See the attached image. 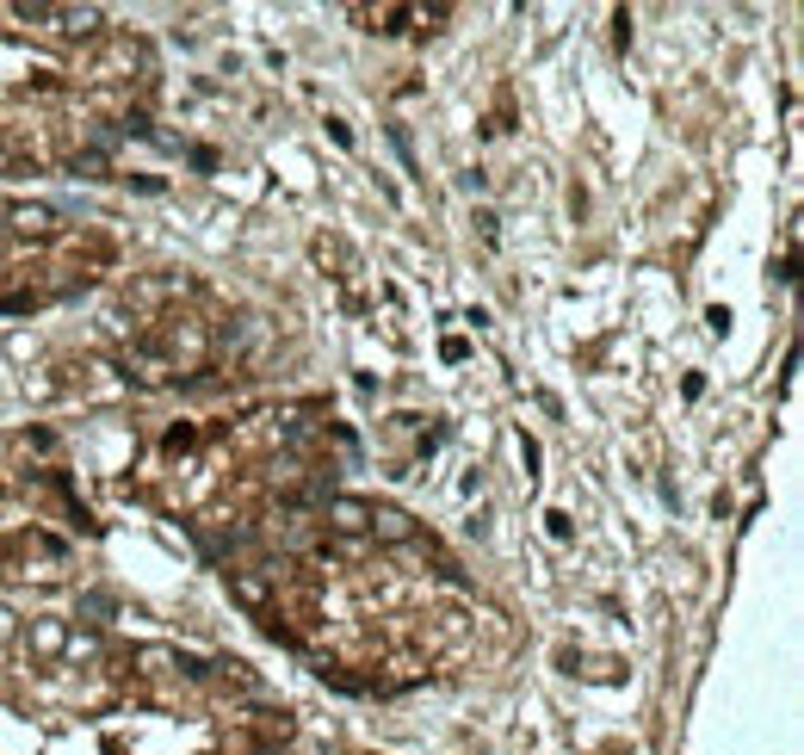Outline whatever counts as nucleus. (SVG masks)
I'll list each match as a JSON object with an SVG mask.
<instances>
[{
	"label": "nucleus",
	"mask_w": 804,
	"mask_h": 755,
	"mask_svg": "<svg viewBox=\"0 0 804 755\" xmlns=\"http://www.w3.org/2000/svg\"><path fill=\"white\" fill-rule=\"evenodd\" d=\"M19 19H50L63 38H99V25H106L99 7H19Z\"/></svg>",
	"instance_id": "obj_1"
},
{
	"label": "nucleus",
	"mask_w": 804,
	"mask_h": 755,
	"mask_svg": "<svg viewBox=\"0 0 804 755\" xmlns=\"http://www.w3.org/2000/svg\"><path fill=\"white\" fill-rule=\"evenodd\" d=\"M322 520H329L334 539H365V527H372V502H360V496H329V502H322Z\"/></svg>",
	"instance_id": "obj_2"
},
{
	"label": "nucleus",
	"mask_w": 804,
	"mask_h": 755,
	"mask_svg": "<svg viewBox=\"0 0 804 755\" xmlns=\"http://www.w3.org/2000/svg\"><path fill=\"white\" fill-rule=\"evenodd\" d=\"M229 595L248 607V614H267V600H272V576L267 570H229Z\"/></svg>",
	"instance_id": "obj_3"
},
{
	"label": "nucleus",
	"mask_w": 804,
	"mask_h": 755,
	"mask_svg": "<svg viewBox=\"0 0 804 755\" xmlns=\"http://www.w3.org/2000/svg\"><path fill=\"white\" fill-rule=\"evenodd\" d=\"M365 539H372V545H409V539H415V520L403 514V508H372V527H365Z\"/></svg>",
	"instance_id": "obj_4"
},
{
	"label": "nucleus",
	"mask_w": 804,
	"mask_h": 755,
	"mask_svg": "<svg viewBox=\"0 0 804 755\" xmlns=\"http://www.w3.org/2000/svg\"><path fill=\"white\" fill-rule=\"evenodd\" d=\"M7 230H19V236H56V211L37 205V199H19V205H7Z\"/></svg>",
	"instance_id": "obj_5"
},
{
	"label": "nucleus",
	"mask_w": 804,
	"mask_h": 755,
	"mask_svg": "<svg viewBox=\"0 0 804 755\" xmlns=\"http://www.w3.org/2000/svg\"><path fill=\"white\" fill-rule=\"evenodd\" d=\"M63 645H68V619H56V614H37V619H32V657L56 662V657H63Z\"/></svg>",
	"instance_id": "obj_6"
},
{
	"label": "nucleus",
	"mask_w": 804,
	"mask_h": 755,
	"mask_svg": "<svg viewBox=\"0 0 804 755\" xmlns=\"http://www.w3.org/2000/svg\"><path fill=\"white\" fill-rule=\"evenodd\" d=\"M125 365L137 372V384H168V378H174V360H168V353H156V347H142V341L125 353Z\"/></svg>",
	"instance_id": "obj_7"
},
{
	"label": "nucleus",
	"mask_w": 804,
	"mask_h": 755,
	"mask_svg": "<svg viewBox=\"0 0 804 755\" xmlns=\"http://www.w3.org/2000/svg\"><path fill=\"white\" fill-rule=\"evenodd\" d=\"M315 557H334V564H365V557H372V539H322V545H315Z\"/></svg>",
	"instance_id": "obj_8"
},
{
	"label": "nucleus",
	"mask_w": 804,
	"mask_h": 755,
	"mask_svg": "<svg viewBox=\"0 0 804 755\" xmlns=\"http://www.w3.org/2000/svg\"><path fill=\"white\" fill-rule=\"evenodd\" d=\"M137 662H142V676H174V669H180V657L168 645H142Z\"/></svg>",
	"instance_id": "obj_9"
},
{
	"label": "nucleus",
	"mask_w": 804,
	"mask_h": 755,
	"mask_svg": "<svg viewBox=\"0 0 804 755\" xmlns=\"http://www.w3.org/2000/svg\"><path fill=\"white\" fill-rule=\"evenodd\" d=\"M63 657H75V662H94V657H99V631H68Z\"/></svg>",
	"instance_id": "obj_10"
},
{
	"label": "nucleus",
	"mask_w": 804,
	"mask_h": 755,
	"mask_svg": "<svg viewBox=\"0 0 804 755\" xmlns=\"http://www.w3.org/2000/svg\"><path fill=\"white\" fill-rule=\"evenodd\" d=\"M13 638H19V614H13V607H0V650L13 645Z\"/></svg>",
	"instance_id": "obj_11"
},
{
	"label": "nucleus",
	"mask_w": 804,
	"mask_h": 755,
	"mask_svg": "<svg viewBox=\"0 0 804 755\" xmlns=\"http://www.w3.org/2000/svg\"><path fill=\"white\" fill-rule=\"evenodd\" d=\"M248 755H285V749H248Z\"/></svg>",
	"instance_id": "obj_12"
}]
</instances>
